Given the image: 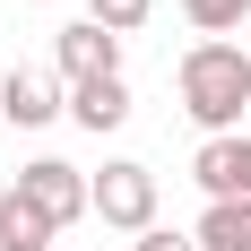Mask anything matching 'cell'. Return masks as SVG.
I'll use <instances>...</instances> for the list:
<instances>
[{
  "label": "cell",
  "instance_id": "1",
  "mask_svg": "<svg viewBox=\"0 0 251 251\" xmlns=\"http://www.w3.org/2000/svg\"><path fill=\"white\" fill-rule=\"evenodd\" d=\"M182 113L208 130V139H243V104H251V52L243 44H217V35H200V44L182 52Z\"/></svg>",
  "mask_w": 251,
  "mask_h": 251
},
{
  "label": "cell",
  "instance_id": "2",
  "mask_svg": "<svg viewBox=\"0 0 251 251\" xmlns=\"http://www.w3.org/2000/svg\"><path fill=\"white\" fill-rule=\"evenodd\" d=\"M18 191L44 208V226H52V234H61V226H78V217L96 208V182L78 174V165H61V156H35V165L18 174Z\"/></svg>",
  "mask_w": 251,
  "mask_h": 251
},
{
  "label": "cell",
  "instance_id": "3",
  "mask_svg": "<svg viewBox=\"0 0 251 251\" xmlns=\"http://www.w3.org/2000/svg\"><path fill=\"white\" fill-rule=\"evenodd\" d=\"M96 217H104V226H122V234H148V226H156V174H148V165H130V156H122V165H104V174H96Z\"/></svg>",
  "mask_w": 251,
  "mask_h": 251
},
{
  "label": "cell",
  "instance_id": "4",
  "mask_svg": "<svg viewBox=\"0 0 251 251\" xmlns=\"http://www.w3.org/2000/svg\"><path fill=\"white\" fill-rule=\"evenodd\" d=\"M61 78L70 87H96V78H122V35H104L96 18H78V26H61Z\"/></svg>",
  "mask_w": 251,
  "mask_h": 251
},
{
  "label": "cell",
  "instance_id": "5",
  "mask_svg": "<svg viewBox=\"0 0 251 251\" xmlns=\"http://www.w3.org/2000/svg\"><path fill=\"white\" fill-rule=\"evenodd\" d=\"M191 182H200L208 200H251V130L243 139H208L191 156Z\"/></svg>",
  "mask_w": 251,
  "mask_h": 251
},
{
  "label": "cell",
  "instance_id": "6",
  "mask_svg": "<svg viewBox=\"0 0 251 251\" xmlns=\"http://www.w3.org/2000/svg\"><path fill=\"white\" fill-rule=\"evenodd\" d=\"M0 113L18 130H44V122H61L70 104H61V78H44V70H9L0 78Z\"/></svg>",
  "mask_w": 251,
  "mask_h": 251
},
{
  "label": "cell",
  "instance_id": "7",
  "mask_svg": "<svg viewBox=\"0 0 251 251\" xmlns=\"http://www.w3.org/2000/svg\"><path fill=\"white\" fill-rule=\"evenodd\" d=\"M70 113H78V122H87V130L104 139V130H122V122H130V87H122V78H96V87H70Z\"/></svg>",
  "mask_w": 251,
  "mask_h": 251
},
{
  "label": "cell",
  "instance_id": "8",
  "mask_svg": "<svg viewBox=\"0 0 251 251\" xmlns=\"http://www.w3.org/2000/svg\"><path fill=\"white\" fill-rule=\"evenodd\" d=\"M200 251H251V200H208Z\"/></svg>",
  "mask_w": 251,
  "mask_h": 251
},
{
  "label": "cell",
  "instance_id": "9",
  "mask_svg": "<svg viewBox=\"0 0 251 251\" xmlns=\"http://www.w3.org/2000/svg\"><path fill=\"white\" fill-rule=\"evenodd\" d=\"M9 243H52L44 208L26 200V191H9V200H0V251H9Z\"/></svg>",
  "mask_w": 251,
  "mask_h": 251
},
{
  "label": "cell",
  "instance_id": "10",
  "mask_svg": "<svg viewBox=\"0 0 251 251\" xmlns=\"http://www.w3.org/2000/svg\"><path fill=\"white\" fill-rule=\"evenodd\" d=\"M182 18L200 26V35H217V44H226L234 26H243V18H251V0H182Z\"/></svg>",
  "mask_w": 251,
  "mask_h": 251
},
{
  "label": "cell",
  "instance_id": "11",
  "mask_svg": "<svg viewBox=\"0 0 251 251\" xmlns=\"http://www.w3.org/2000/svg\"><path fill=\"white\" fill-rule=\"evenodd\" d=\"M148 9H156V0H87V18H96L104 35H130V26H148Z\"/></svg>",
  "mask_w": 251,
  "mask_h": 251
},
{
  "label": "cell",
  "instance_id": "12",
  "mask_svg": "<svg viewBox=\"0 0 251 251\" xmlns=\"http://www.w3.org/2000/svg\"><path fill=\"white\" fill-rule=\"evenodd\" d=\"M130 251H200V234H174V226H148Z\"/></svg>",
  "mask_w": 251,
  "mask_h": 251
},
{
  "label": "cell",
  "instance_id": "13",
  "mask_svg": "<svg viewBox=\"0 0 251 251\" xmlns=\"http://www.w3.org/2000/svg\"><path fill=\"white\" fill-rule=\"evenodd\" d=\"M9 251H52V243H9Z\"/></svg>",
  "mask_w": 251,
  "mask_h": 251
}]
</instances>
